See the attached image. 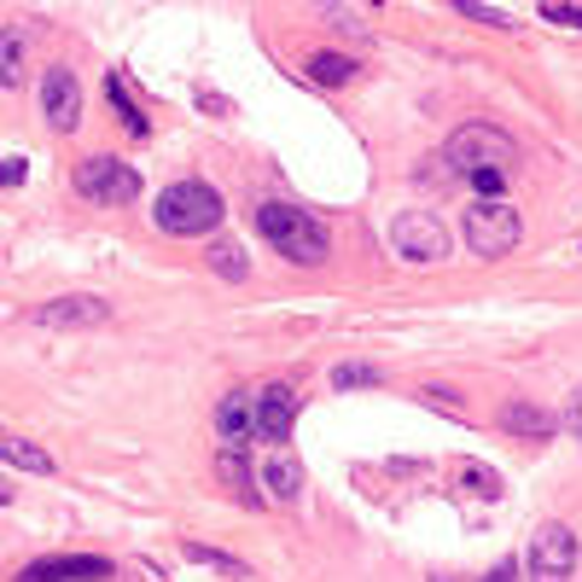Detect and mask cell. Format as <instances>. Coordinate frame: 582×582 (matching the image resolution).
<instances>
[{
	"label": "cell",
	"instance_id": "cell-1",
	"mask_svg": "<svg viewBox=\"0 0 582 582\" xmlns=\"http://www.w3.org/2000/svg\"><path fill=\"white\" fill-rule=\"evenodd\" d=\"M257 221V233L274 245V251L285 262H298V268H321L326 262V228L309 210H291V205H257L251 210Z\"/></svg>",
	"mask_w": 582,
	"mask_h": 582
},
{
	"label": "cell",
	"instance_id": "cell-2",
	"mask_svg": "<svg viewBox=\"0 0 582 582\" xmlns=\"http://www.w3.org/2000/svg\"><path fill=\"white\" fill-rule=\"evenodd\" d=\"M221 193L205 187V181H175L158 193V205H152V221H158L164 233L175 239H198V233H216L221 228Z\"/></svg>",
	"mask_w": 582,
	"mask_h": 582
},
{
	"label": "cell",
	"instance_id": "cell-3",
	"mask_svg": "<svg viewBox=\"0 0 582 582\" xmlns=\"http://www.w3.org/2000/svg\"><path fill=\"white\" fill-rule=\"evenodd\" d=\"M443 164H449L455 175H478V169H512L519 164V141H512L507 128L496 123H460L449 134V146H443Z\"/></svg>",
	"mask_w": 582,
	"mask_h": 582
},
{
	"label": "cell",
	"instance_id": "cell-4",
	"mask_svg": "<svg viewBox=\"0 0 582 582\" xmlns=\"http://www.w3.org/2000/svg\"><path fill=\"white\" fill-rule=\"evenodd\" d=\"M466 245H472V257H512V245H519V233H524V221H519V210L512 205H501V198H472L466 205Z\"/></svg>",
	"mask_w": 582,
	"mask_h": 582
},
{
	"label": "cell",
	"instance_id": "cell-5",
	"mask_svg": "<svg viewBox=\"0 0 582 582\" xmlns=\"http://www.w3.org/2000/svg\"><path fill=\"white\" fill-rule=\"evenodd\" d=\"M391 245H396L402 262L432 268V262L449 257L455 239H449V228H443V216H432V210H402V216L391 221Z\"/></svg>",
	"mask_w": 582,
	"mask_h": 582
},
{
	"label": "cell",
	"instance_id": "cell-6",
	"mask_svg": "<svg viewBox=\"0 0 582 582\" xmlns=\"http://www.w3.org/2000/svg\"><path fill=\"white\" fill-rule=\"evenodd\" d=\"M576 559H582L576 530L571 524H542L530 536V548H524V571H530V582H571Z\"/></svg>",
	"mask_w": 582,
	"mask_h": 582
},
{
	"label": "cell",
	"instance_id": "cell-7",
	"mask_svg": "<svg viewBox=\"0 0 582 582\" xmlns=\"http://www.w3.org/2000/svg\"><path fill=\"white\" fill-rule=\"evenodd\" d=\"M76 193L94 198V205H128V198H141V175L117 158H82L76 164Z\"/></svg>",
	"mask_w": 582,
	"mask_h": 582
},
{
	"label": "cell",
	"instance_id": "cell-8",
	"mask_svg": "<svg viewBox=\"0 0 582 582\" xmlns=\"http://www.w3.org/2000/svg\"><path fill=\"white\" fill-rule=\"evenodd\" d=\"M216 437H221V449H251L257 443V391H228L216 402Z\"/></svg>",
	"mask_w": 582,
	"mask_h": 582
},
{
	"label": "cell",
	"instance_id": "cell-9",
	"mask_svg": "<svg viewBox=\"0 0 582 582\" xmlns=\"http://www.w3.org/2000/svg\"><path fill=\"white\" fill-rule=\"evenodd\" d=\"M41 111H48L53 128H76L82 123V82L71 64H53L48 76H41Z\"/></svg>",
	"mask_w": 582,
	"mask_h": 582
},
{
	"label": "cell",
	"instance_id": "cell-10",
	"mask_svg": "<svg viewBox=\"0 0 582 582\" xmlns=\"http://www.w3.org/2000/svg\"><path fill=\"white\" fill-rule=\"evenodd\" d=\"M291 425H298V391H291V385L257 391V443L280 449V443L291 437Z\"/></svg>",
	"mask_w": 582,
	"mask_h": 582
},
{
	"label": "cell",
	"instance_id": "cell-11",
	"mask_svg": "<svg viewBox=\"0 0 582 582\" xmlns=\"http://www.w3.org/2000/svg\"><path fill=\"white\" fill-rule=\"evenodd\" d=\"M111 321V303L87 298V291H76V298H53L35 309V326H53V332H82V326H105Z\"/></svg>",
	"mask_w": 582,
	"mask_h": 582
},
{
	"label": "cell",
	"instance_id": "cell-12",
	"mask_svg": "<svg viewBox=\"0 0 582 582\" xmlns=\"http://www.w3.org/2000/svg\"><path fill=\"white\" fill-rule=\"evenodd\" d=\"M501 432L524 437V443H548V437L559 432V419L542 408V402H530V396H512L507 408H501Z\"/></svg>",
	"mask_w": 582,
	"mask_h": 582
},
{
	"label": "cell",
	"instance_id": "cell-13",
	"mask_svg": "<svg viewBox=\"0 0 582 582\" xmlns=\"http://www.w3.org/2000/svg\"><path fill=\"white\" fill-rule=\"evenodd\" d=\"M82 576H111L105 559H87V553H71V559H35L24 565L18 582H82Z\"/></svg>",
	"mask_w": 582,
	"mask_h": 582
},
{
	"label": "cell",
	"instance_id": "cell-14",
	"mask_svg": "<svg viewBox=\"0 0 582 582\" xmlns=\"http://www.w3.org/2000/svg\"><path fill=\"white\" fill-rule=\"evenodd\" d=\"M262 484H268V496L274 501H298L303 496V466H298V455H291L285 443L262 455Z\"/></svg>",
	"mask_w": 582,
	"mask_h": 582
},
{
	"label": "cell",
	"instance_id": "cell-15",
	"mask_svg": "<svg viewBox=\"0 0 582 582\" xmlns=\"http://www.w3.org/2000/svg\"><path fill=\"white\" fill-rule=\"evenodd\" d=\"M0 460L18 466V472H35V478L53 472V455L41 449V443H30V437H0Z\"/></svg>",
	"mask_w": 582,
	"mask_h": 582
},
{
	"label": "cell",
	"instance_id": "cell-16",
	"mask_svg": "<svg viewBox=\"0 0 582 582\" xmlns=\"http://www.w3.org/2000/svg\"><path fill=\"white\" fill-rule=\"evenodd\" d=\"M24 53H30V35L7 24L0 30V87H18V76H24Z\"/></svg>",
	"mask_w": 582,
	"mask_h": 582
},
{
	"label": "cell",
	"instance_id": "cell-17",
	"mask_svg": "<svg viewBox=\"0 0 582 582\" xmlns=\"http://www.w3.org/2000/svg\"><path fill=\"white\" fill-rule=\"evenodd\" d=\"M303 76L321 82V87H344V82L355 76V64H350L344 53H309V59H303Z\"/></svg>",
	"mask_w": 582,
	"mask_h": 582
},
{
	"label": "cell",
	"instance_id": "cell-18",
	"mask_svg": "<svg viewBox=\"0 0 582 582\" xmlns=\"http://www.w3.org/2000/svg\"><path fill=\"white\" fill-rule=\"evenodd\" d=\"M105 94H111V105H117V117L128 123V134H141V141H146V134H152V123H146V111H141V105H134V94H128V82H123L117 71H111V76H105Z\"/></svg>",
	"mask_w": 582,
	"mask_h": 582
},
{
	"label": "cell",
	"instance_id": "cell-19",
	"mask_svg": "<svg viewBox=\"0 0 582 582\" xmlns=\"http://www.w3.org/2000/svg\"><path fill=\"white\" fill-rule=\"evenodd\" d=\"M216 466H221V478L239 489V501H251V507H257V478H251V466H245V449H221Z\"/></svg>",
	"mask_w": 582,
	"mask_h": 582
},
{
	"label": "cell",
	"instance_id": "cell-20",
	"mask_svg": "<svg viewBox=\"0 0 582 582\" xmlns=\"http://www.w3.org/2000/svg\"><path fill=\"white\" fill-rule=\"evenodd\" d=\"M210 268H216L221 280H233V285L251 274V262H245V251H239L233 239H216V245H210Z\"/></svg>",
	"mask_w": 582,
	"mask_h": 582
},
{
	"label": "cell",
	"instance_id": "cell-21",
	"mask_svg": "<svg viewBox=\"0 0 582 582\" xmlns=\"http://www.w3.org/2000/svg\"><path fill=\"white\" fill-rule=\"evenodd\" d=\"M455 472H460V484H472V496H484V501H496V496H501V478L489 472V466H478V460H460Z\"/></svg>",
	"mask_w": 582,
	"mask_h": 582
},
{
	"label": "cell",
	"instance_id": "cell-22",
	"mask_svg": "<svg viewBox=\"0 0 582 582\" xmlns=\"http://www.w3.org/2000/svg\"><path fill=\"white\" fill-rule=\"evenodd\" d=\"M187 559H193V565H210V571H228V576H245L239 559H228L221 548H205V542H187Z\"/></svg>",
	"mask_w": 582,
	"mask_h": 582
},
{
	"label": "cell",
	"instance_id": "cell-23",
	"mask_svg": "<svg viewBox=\"0 0 582 582\" xmlns=\"http://www.w3.org/2000/svg\"><path fill=\"white\" fill-rule=\"evenodd\" d=\"M449 7H455L460 18H472V24H489V30H512V18H507V12H496V7H484V0H449Z\"/></svg>",
	"mask_w": 582,
	"mask_h": 582
},
{
	"label": "cell",
	"instance_id": "cell-24",
	"mask_svg": "<svg viewBox=\"0 0 582 582\" xmlns=\"http://www.w3.org/2000/svg\"><path fill=\"white\" fill-rule=\"evenodd\" d=\"M332 385H339V391H362V385H378V373L373 367H332Z\"/></svg>",
	"mask_w": 582,
	"mask_h": 582
},
{
	"label": "cell",
	"instance_id": "cell-25",
	"mask_svg": "<svg viewBox=\"0 0 582 582\" xmlns=\"http://www.w3.org/2000/svg\"><path fill=\"white\" fill-rule=\"evenodd\" d=\"M542 18H548V24H559V30H582V7H565V0H548Z\"/></svg>",
	"mask_w": 582,
	"mask_h": 582
},
{
	"label": "cell",
	"instance_id": "cell-26",
	"mask_svg": "<svg viewBox=\"0 0 582 582\" xmlns=\"http://www.w3.org/2000/svg\"><path fill=\"white\" fill-rule=\"evenodd\" d=\"M466 181L478 187V198H501V187H507V175L501 169H478V175H466Z\"/></svg>",
	"mask_w": 582,
	"mask_h": 582
},
{
	"label": "cell",
	"instance_id": "cell-27",
	"mask_svg": "<svg viewBox=\"0 0 582 582\" xmlns=\"http://www.w3.org/2000/svg\"><path fill=\"white\" fill-rule=\"evenodd\" d=\"M321 18H332V30H344V35H362V24H355L344 7H332V0H321Z\"/></svg>",
	"mask_w": 582,
	"mask_h": 582
},
{
	"label": "cell",
	"instance_id": "cell-28",
	"mask_svg": "<svg viewBox=\"0 0 582 582\" xmlns=\"http://www.w3.org/2000/svg\"><path fill=\"white\" fill-rule=\"evenodd\" d=\"M24 175H30L24 158H0V187H24Z\"/></svg>",
	"mask_w": 582,
	"mask_h": 582
},
{
	"label": "cell",
	"instance_id": "cell-29",
	"mask_svg": "<svg viewBox=\"0 0 582 582\" xmlns=\"http://www.w3.org/2000/svg\"><path fill=\"white\" fill-rule=\"evenodd\" d=\"M565 425H571V432H576V437H582V391H576V396H571V408H565Z\"/></svg>",
	"mask_w": 582,
	"mask_h": 582
},
{
	"label": "cell",
	"instance_id": "cell-30",
	"mask_svg": "<svg viewBox=\"0 0 582 582\" xmlns=\"http://www.w3.org/2000/svg\"><path fill=\"white\" fill-rule=\"evenodd\" d=\"M198 105H205V111H233V105L221 100V94H210V87H205V94H198Z\"/></svg>",
	"mask_w": 582,
	"mask_h": 582
}]
</instances>
